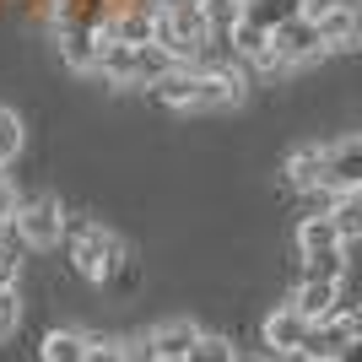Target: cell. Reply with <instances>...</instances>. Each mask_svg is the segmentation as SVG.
Instances as JSON below:
<instances>
[{
	"label": "cell",
	"instance_id": "1",
	"mask_svg": "<svg viewBox=\"0 0 362 362\" xmlns=\"http://www.w3.org/2000/svg\"><path fill=\"white\" fill-rule=\"evenodd\" d=\"M157 103L179 108V114H200V108H227V103H243V71L233 65H200V60H179L173 71L157 81Z\"/></svg>",
	"mask_w": 362,
	"mask_h": 362
},
{
	"label": "cell",
	"instance_id": "2",
	"mask_svg": "<svg viewBox=\"0 0 362 362\" xmlns=\"http://www.w3.org/2000/svg\"><path fill=\"white\" fill-rule=\"evenodd\" d=\"M179 54L163 44H98V76L114 87H157Z\"/></svg>",
	"mask_w": 362,
	"mask_h": 362
},
{
	"label": "cell",
	"instance_id": "3",
	"mask_svg": "<svg viewBox=\"0 0 362 362\" xmlns=\"http://www.w3.org/2000/svg\"><path fill=\"white\" fill-rule=\"evenodd\" d=\"M216 38L206 6H157V44L173 49L179 60H200V49Z\"/></svg>",
	"mask_w": 362,
	"mask_h": 362
},
{
	"label": "cell",
	"instance_id": "4",
	"mask_svg": "<svg viewBox=\"0 0 362 362\" xmlns=\"http://www.w3.org/2000/svg\"><path fill=\"white\" fill-rule=\"evenodd\" d=\"M71 265L87 281H98V287H108L114 276L124 271V243L108 233V227L87 222V227H76V249H71Z\"/></svg>",
	"mask_w": 362,
	"mask_h": 362
},
{
	"label": "cell",
	"instance_id": "5",
	"mask_svg": "<svg viewBox=\"0 0 362 362\" xmlns=\"http://www.w3.org/2000/svg\"><path fill=\"white\" fill-rule=\"evenodd\" d=\"M6 233H16V243H22V249H54V243L65 238V206H60L54 195L22 200Z\"/></svg>",
	"mask_w": 362,
	"mask_h": 362
},
{
	"label": "cell",
	"instance_id": "6",
	"mask_svg": "<svg viewBox=\"0 0 362 362\" xmlns=\"http://www.w3.org/2000/svg\"><path fill=\"white\" fill-rule=\"evenodd\" d=\"M325 54V38H319V22L314 11L308 16H292L271 33V71H298V65H314Z\"/></svg>",
	"mask_w": 362,
	"mask_h": 362
},
{
	"label": "cell",
	"instance_id": "7",
	"mask_svg": "<svg viewBox=\"0 0 362 362\" xmlns=\"http://www.w3.org/2000/svg\"><path fill=\"white\" fill-rule=\"evenodd\" d=\"M351 189H362V136L319 146V195H351Z\"/></svg>",
	"mask_w": 362,
	"mask_h": 362
},
{
	"label": "cell",
	"instance_id": "8",
	"mask_svg": "<svg viewBox=\"0 0 362 362\" xmlns=\"http://www.w3.org/2000/svg\"><path fill=\"white\" fill-rule=\"evenodd\" d=\"M319 38H325V54H351L362 49V0H330L314 11Z\"/></svg>",
	"mask_w": 362,
	"mask_h": 362
},
{
	"label": "cell",
	"instance_id": "9",
	"mask_svg": "<svg viewBox=\"0 0 362 362\" xmlns=\"http://www.w3.org/2000/svg\"><path fill=\"white\" fill-rule=\"evenodd\" d=\"M98 44H157V0H119Z\"/></svg>",
	"mask_w": 362,
	"mask_h": 362
},
{
	"label": "cell",
	"instance_id": "10",
	"mask_svg": "<svg viewBox=\"0 0 362 362\" xmlns=\"http://www.w3.org/2000/svg\"><path fill=\"white\" fill-rule=\"evenodd\" d=\"M308 325H314L308 314H298L292 303H281L276 314H265L259 335H265V346H271L276 357H298V351H303V341H308Z\"/></svg>",
	"mask_w": 362,
	"mask_h": 362
},
{
	"label": "cell",
	"instance_id": "11",
	"mask_svg": "<svg viewBox=\"0 0 362 362\" xmlns=\"http://www.w3.org/2000/svg\"><path fill=\"white\" fill-rule=\"evenodd\" d=\"M222 44L233 49V60H243V65H259V71H271V28H259L255 16H243L238 11V22L222 33Z\"/></svg>",
	"mask_w": 362,
	"mask_h": 362
},
{
	"label": "cell",
	"instance_id": "12",
	"mask_svg": "<svg viewBox=\"0 0 362 362\" xmlns=\"http://www.w3.org/2000/svg\"><path fill=\"white\" fill-rule=\"evenodd\" d=\"M346 341H351V325H346V308H341V314L314 319V325H308V341H303L298 357L303 362H335L341 351H346Z\"/></svg>",
	"mask_w": 362,
	"mask_h": 362
},
{
	"label": "cell",
	"instance_id": "13",
	"mask_svg": "<svg viewBox=\"0 0 362 362\" xmlns=\"http://www.w3.org/2000/svg\"><path fill=\"white\" fill-rule=\"evenodd\" d=\"M292 308H298V314H308V319L341 314V308H346V303H341V281H314V276H303V287L292 292Z\"/></svg>",
	"mask_w": 362,
	"mask_h": 362
},
{
	"label": "cell",
	"instance_id": "14",
	"mask_svg": "<svg viewBox=\"0 0 362 362\" xmlns=\"http://www.w3.org/2000/svg\"><path fill=\"white\" fill-rule=\"evenodd\" d=\"M146 341H151V357H157V362H179L184 351L200 341V330L189 325V319H168V325L146 330Z\"/></svg>",
	"mask_w": 362,
	"mask_h": 362
},
{
	"label": "cell",
	"instance_id": "15",
	"mask_svg": "<svg viewBox=\"0 0 362 362\" xmlns=\"http://www.w3.org/2000/svg\"><path fill=\"white\" fill-rule=\"evenodd\" d=\"M298 249H303V259H308V255H330V249H346V238L335 233L330 211H319V216H303V227H298Z\"/></svg>",
	"mask_w": 362,
	"mask_h": 362
},
{
	"label": "cell",
	"instance_id": "16",
	"mask_svg": "<svg viewBox=\"0 0 362 362\" xmlns=\"http://www.w3.org/2000/svg\"><path fill=\"white\" fill-rule=\"evenodd\" d=\"M92 346H98V341L81 335V330H49L44 335V362H87Z\"/></svg>",
	"mask_w": 362,
	"mask_h": 362
},
{
	"label": "cell",
	"instance_id": "17",
	"mask_svg": "<svg viewBox=\"0 0 362 362\" xmlns=\"http://www.w3.org/2000/svg\"><path fill=\"white\" fill-rule=\"evenodd\" d=\"M243 16H255L259 28H281L292 16H308V0H243Z\"/></svg>",
	"mask_w": 362,
	"mask_h": 362
},
{
	"label": "cell",
	"instance_id": "18",
	"mask_svg": "<svg viewBox=\"0 0 362 362\" xmlns=\"http://www.w3.org/2000/svg\"><path fill=\"white\" fill-rule=\"evenodd\" d=\"M330 222L341 238H362V189H351V195H330Z\"/></svg>",
	"mask_w": 362,
	"mask_h": 362
},
{
	"label": "cell",
	"instance_id": "19",
	"mask_svg": "<svg viewBox=\"0 0 362 362\" xmlns=\"http://www.w3.org/2000/svg\"><path fill=\"white\" fill-rule=\"evenodd\" d=\"M281 173H287L292 189H319V146H298Z\"/></svg>",
	"mask_w": 362,
	"mask_h": 362
},
{
	"label": "cell",
	"instance_id": "20",
	"mask_svg": "<svg viewBox=\"0 0 362 362\" xmlns=\"http://www.w3.org/2000/svg\"><path fill=\"white\" fill-rule=\"evenodd\" d=\"M303 276H314V281H346V249L308 255V259H303Z\"/></svg>",
	"mask_w": 362,
	"mask_h": 362
},
{
	"label": "cell",
	"instance_id": "21",
	"mask_svg": "<svg viewBox=\"0 0 362 362\" xmlns=\"http://www.w3.org/2000/svg\"><path fill=\"white\" fill-rule=\"evenodd\" d=\"M179 362H238V351H233V341H222V335H200Z\"/></svg>",
	"mask_w": 362,
	"mask_h": 362
},
{
	"label": "cell",
	"instance_id": "22",
	"mask_svg": "<svg viewBox=\"0 0 362 362\" xmlns=\"http://www.w3.org/2000/svg\"><path fill=\"white\" fill-rule=\"evenodd\" d=\"M22 141H28L22 119H16L11 108H0V168H6V163H16V151H22Z\"/></svg>",
	"mask_w": 362,
	"mask_h": 362
},
{
	"label": "cell",
	"instance_id": "23",
	"mask_svg": "<svg viewBox=\"0 0 362 362\" xmlns=\"http://www.w3.org/2000/svg\"><path fill=\"white\" fill-rule=\"evenodd\" d=\"M16 319H22V298H16V281H6L0 287V341L16 335Z\"/></svg>",
	"mask_w": 362,
	"mask_h": 362
},
{
	"label": "cell",
	"instance_id": "24",
	"mask_svg": "<svg viewBox=\"0 0 362 362\" xmlns=\"http://www.w3.org/2000/svg\"><path fill=\"white\" fill-rule=\"evenodd\" d=\"M16 206H22V195H16V189H11V179H6V173H0V233H6V227H11Z\"/></svg>",
	"mask_w": 362,
	"mask_h": 362
},
{
	"label": "cell",
	"instance_id": "25",
	"mask_svg": "<svg viewBox=\"0 0 362 362\" xmlns=\"http://www.w3.org/2000/svg\"><path fill=\"white\" fill-rule=\"evenodd\" d=\"M87 362H124V346H108V341H98V346L87 351Z\"/></svg>",
	"mask_w": 362,
	"mask_h": 362
},
{
	"label": "cell",
	"instance_id": "26",
	"mask_svg": "<svg viewBox=\"0 0 362 362\" xmlns=\"http://www.w3.org/2000/svg\"><path fill=\"white\" fill-rule=\"evenodd\" d=\"M335 362H362V335H351V341H346V351H341Z\"/></svg>",
	"mask_w": 362,
	"mask_h": 362
},
{
	"label": "cell",
	"instance_id": "27",
	"mask_svg": "<svg viewBox=\"0 0 362 362\" xmlns=\"http://www.w3.org/2000/svg\"><path fill=\"white\" fill-rule=\"evenodd\" d=\"M346 325H351V335H362V303H346Z\"/></svg>",
	"mask_w": 362,
	"mask_h": 362
},
{
	"label": "cell",
	"instance_id": "28",
	"mask_svg": "<svg viewBox=\"0 0 362 362\" xmlns=\"http://www.w3.org/2000/svg\"><path fill=\"white\" fill-rule=\"evenodd\" d=\"M157 6H206V0H157Z\"/></svg>",
	"mask_w": 362,
	"mask_h": 362
},
{
	"label": "cell",
	"instance_id": "29",
	"mask_svg": "<svg viewBox=\"0 0 362 362\" xmlns=\"http://www.w3.org/2000/svg\"><path fill=\"white\" fill-rule=\"evenodd\" d=\"M233 6H243V0H233Z\"/></svg>",
	"mask_w": 362,
	"mask_h": 362
}]
</instances>
